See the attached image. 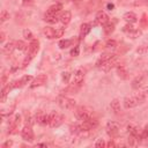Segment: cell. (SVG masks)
Masks as SVG:
<instances>
[{
	"label": "cell",
	"mask_w": 148,
	"mask_h": 148,
	"mask_svg": "<svg viewBox=\"0 0 148 148\" xmlns=\"http://www.w3.org/2000/svg\"><path fill=\"white\" fill-rule=\"evenodd\" d=\"M123 18L127 22V23H135L136 21H138V16L134 14V13H132V12H127V13H125L124 14V16H123Z\"/></svg>",
	"instance_id": "obj_16"
},
{
	"label": "cell",
	"mask_w": 148,
	"mask_h": 148,
	"mask_svg": "<svg viewBox=\"0 0 148 148\" xmlns=\"http://www.w3.org/2000/svg\"><path fill=\"white\" fill-rule=\"evenodd\" d=\"M123 31H124L125 34H127V36H130L131 38H136V37H139V36L141 35V30L134 29V28L131 25V23H127L126 25H124V27H123Z\"/></svg>",
	"instance_id": "obj_8"
},
{
	"label": "cell",
	"mask_w": 148,
	"mask_h": 148,
	"mask_svg": "<svg viewBox=\"0 0 148 148\" xmlns=\"http://www.w3.org/2000/svg\"><path fill=\"white\" fill-rule=\"evenodd\" d=\"M106 8H108L109 10H112V9L114 8V6H113V3H108V5H106Z\"/></svg>",
	"instance_id": "obj_43"
},
{
	"label": "cell",
	"mask_w": 148,
	"mask_h": 148,
	"mask_svg": "<svg viewBox=\"0 0 148 148\" xmlns=\"http://www.w3.org/2000/svg\"><path fill=\"white\" fill-rule=\"evenodd\" d=\"M90 29H91V25L89 23H83L80 28V38H83L84 36H87L89 34Z\"/></svg>",
	"instance_id": "obj_21"
},
{
	"label": "cell",
	"mask_w": 148,
	"mask_h": 148,
	"mask_svg": "<svg viewBox=\"0 0 148 148\" xmlns=\"http://www.w3.org/2000/svg\"><path fill=\"white\" fill-rule=\"evenodd\" d=\"M116 54H112V53H104V54H102L101 57H99V59L97 60V62H96V66L97 67H99L101 65H103L105 61H108L109 59H111L112 57H114Z\"/></svg>",
	"instance_id": "obj_19"
},
{
	"label": "cell",
	"mask_w": 148,
	"mask_h": 148,
	"mask_svg": "<svg viewBox=\"0 0 148 148\" xmlns=\"http://www.w3.org/2000/svg\"><path fill=\"white\" fill-rule=\"evenodd\" d=\"M147 51H148V46H147V45H145V44H143V45H141V46H139V47L136 49V52H138L139 54H145Z\"/></svg>",
	"instance_id": "obj_34"
},
{
	"label": "cell",
	"mask_w": 148,
	"mask_h": 148,
	"mask_svg": "<svg viewBox=\"0 0 148 148\" xmlns=\"http://www.w3.org/2000/svg\"><path fill=\"white\" fill-rule=\"evenodd\" d=\"M106 146H108V147H114V143H113V142H112V141L110 140V141H109V142L106 143Z\"/></svg>",
	"instance_id": "obj_44"
},
{
	"label": "cell",
	"mask_w": 148,
	"mask_h": 148,
	"mask_svg": "<svg viewBox=\"0 0 148 148\" xmlns=\"http://www.w3.org/2000/svg\"><path fill=\"white\" fill-rule=\"evenodd\" d=\"M64 32H65V29H64V28H58V29H56V38L61 37V36L64 35Z\"/></svg>",
	"instance_id": "obj_39"
},
{
	"label": "cell",
	"mask_w": 148,
	"mask_h": 148,
	"mask_svg": "<svg viewBox=\"0 0 148 148\" xmlns=\"http://www.w3.org/2000/svg\"><path fill=\"white\" fill-rule=\"evenodd\" d=\"M116 46H117V42H116V40H113V39H109V40L106 42V44H105V47H106L108 50L116 49Z\"/></svg>",
	"instance_id": "obj_32"
},
{
	"label": "cell",
	"mask_w": 148,
	"mask_h": 148,
	"mask_svg": "<svg viewBox=\"0 0 148 148\" xmlns=\"http://www.w3.org/2000/svg\"><path fill=\"white\" fill-rule=\"evenodd\" d=\"M13 145V142L10 141V140H8V141H6L3 145H2V148H8V147H10Z\"/></svg>",
	"instance_id": "obj_42"
},
{
	"label": "cell",
	"mask_w": 148,
	"mask_h": 148,
	"mask_svg": "<svg viewBox=\"0 0 148 148\" xmlns=\"http://www.w3.org/2000/svg\"><path fill=\"white\" fill-rule=\"evenodd\" d=\"M9 18V13L6 10V9H2L1 10V14H0V22L1 23H3L6 20H8Z\"/></svg>",
	"instance_id": "obj_31"
},
{
	"label": "cell",
	"mask_w": 148,
	"mask_h": 148,
	"mask_svg": "<svg viewBox=\"0 0 148 148\" xmlns=\"http://www.w3.org/2000/svg\"><path fill=\"white\" fill-rule=\"evenodd\" d=\"M95 22H96V24L104 25L105 23L109 22V16H108L106 13H104L103 10H99V12H97V14H96V16H95Z\"/></svg>",
	"instance_id": "obj_10"
},
{
	"label": "cell",
	"mask_w": 148,
	"mask_h": 148,
	"mask_svg": "<svg viewBox=\"0 0 148 148\" xmlns=\"http://www.w3.org/2000/svg\"><path fill=\"white\" fill-rule=\"evenodd\" d=\"M117 65H118V57L114 56V57H112L111 59H109L108 61H105L103 65H101L99 68L103 69L104 72H109L110 69H112V68L116 67Z\"/></svg>",
	"instance_id": "obj_9"
},
{
	"label": "cell",
	"mask_w": 148,
	"mask_h": 148,
	"mask_svg": "<svg viewBox=\"0 0 148 148\" xmlns=\"http://www.w3.org/2000/svg\"><path fill=\"white\" fill-rule=\"evenodd\" d=\"M141 103V101L139 99V97L136 95L134 96H128L124 99V106L125 109H132V108H135L138 106L139 104Z\"/></svg>",
	"instance_id": "obj_6"
},
{
	"label": "cell",
	"mask_w": 148,
	"mask_h": 148,
	"mask_svg": "<svg viewBox=\"0 0 148 148\" xmlns=\"http://www.w3.org/2000/svg\"><path fill=\"white\" fill-rule=\"evenodd\" d=\"M75 99L69 98V97H65V96H59L58 97V105L64 109V110H71L75 106Z\"/></svg>",
	"instance_id": "obj_3"
},
{
	"label": "cell",
	"mask_w": 148,
	"mask_h": 148,
	"mask_svg": "<svg viewBox=\"0 0 148 148\" xmlns=\"http://www.w3.org/2000/svg\"><path fill=\"white\" fill-rule=\"evenodd\" d=\"M44 20L46 22H49V23H56L58 21V16L54 15V14H51V13H47L46 12V14L44 15Z\"/></svg>",
	"instance_id": "obj_26"
},
{
	"label": "cell",
	"mask_w": 148,
	"mask_h": 148,
	"mask_svg": "<svg viewBox=\"0 0 148 148\" xmlns=\"http://www.w3.org/2000/svg\"><path fill=\"white\" fill-rule=\"evenodd\" d=\"M35 120L36 123H38L39 125H49V114H46L43 111H39L36 113L35 116Z\"/></svg>",
	"instance_id": "obj_11"
},
{
	"label": "cell",
	"mask_w": 148,
	"mask_h": 148,
	"mask_svg": "<svg viewBox=\"0 0 148 148\" xmlns=\"http://www.w3.org/2000/svg\"><path fill=\"white\" fill-rule=\"evenodd\" d=\"M20 123H21V117L17 114V116H15V118L12 120V123H10V125H9V133H14L15 132V130L18 127V125H20Z\"/></svg>",
	"instance_id": "obj_17"
},
{
	"label": "cell",
	"mask_w": 148,
	"mask_h": 148,
	"mask_svg": "<svg viewBox=\"0 0 148 148\" xmlns=\"http://www.w3.org/2000/svg\"><path fill=\"white\" fill-rule=\"evenodd\" d=\"M43 32H44V35H45L49 39L56 38V29H53V28H51V27H45V28L43 29Z\"/></svg>",
	"instance_id": "obj_22"
},
{
	"label": "cell",
	"mask_w": 148,
	"mask_h": 148,
	"mask_svg": "<svg viewBox=\"0 0 148 148\" xmlns=\"http://www.w3.org/2000/svg\"><path fill=\"white\" fill-rule=\"evenodd\" d=\"M10 89V87H9V84L7 86V87H3L2 88V91H1V102H5V99H6V97H7V94H8V90Z\"/></svg>",
	"instance_id": "obj_33"
},
{
	"label": "cell",
	"mask_w": 148,
	"mask_h": 148,
	"mask_svg": "<svg viewBox=\"0 0 148 148\" xmlns=\"http://www.w3.org/2000/svg\"><path fill=\"white\" fill-rule=\"evenodd\" d=\"M3 39H5V34H3V32H1V43L3 42Z\"/></svg>",
	"instance_id": "obj_45"
},
{
	"label": "cell",
	"mask_w": 148,
	"mask_h": 148,
	"mask_svg": "<svg viewBox=\"0 0 148 148\" xmlns=\"http://www.w3.org/2000/svg\"><path fill=\"white\" fill-rule=\"evenodd\" d=\"M110 108H111V110H112L114 113H119V112H120V102H119L117 98L112 99L111 103H110Z\"/></svg>",
	"instance_id": "obj_23"
},
{
	"label": "cell",
	"mask_w": 148,
	"mask_h": 148,
	"mask_svg": "<svg viewBox=\"0 0 148 148\" xmlns=\"http://www.w3.org/2000/svg\"><path fill=\"white\" fill-rule=\"evenodd\" d=\"M145 74H139L133 81H132V88H134V89H138L139 87H141V84L143 83V81H145Z\"/></svg>",
	"instance_id": "obj_15"
},
{
	"label": "cell",
	"mask_w": 148,
	"mask_h": 148,
	"mask_svg": "<svg viewBox=\"0 0 148 148\" xmlns=\"http://www.w3.org/2000/svg\"><path fill=\"white\" fill-rule=\"evenodd\" d=\"M64 121V116L59 112L51 111L49 113V126L50 127H58Z\"/></svg>",
	"instance_id": "obj_2"
},
{
	"label": "cell",
	"mask_w": 148,
	"mask_h": 148,
	"mask_svg": "<svg viewBox=\"0 0 148 148\" xmlns=\"http://www.w3.org/2000/svg\"><path fill=\"white\" fill-rule=\"evenodd\" d=\"M37 146H38V147H46V145H45V143H38Z\"/></svg>",
	"instance_id": "obj_46"
},
{
	"label": "cell",
	"mask_w": 148,
	"mask_h": 148,
	"mask_svg": "<svg viewBox=\"0 0 148 148\" xmlns=\"http://www.w3.org/2000/svg\"><path fill=\"white\" fill-rule=\"evenodd\" d=\"M105 146H106V143L104 142L103 139H98V140L96 141V143H95V147H97V148H103V147H105Z\"/></svg>",
	"instance_id": "obj_37"
},
{
	"label": "cell",
	"mask_w": 148,
	"mask_h": 148,
	"mask_svg": "<svg viewBox=\"0 0 148 148\" xmlns=\"http://www.w3.org/2000/svg\"><path fill=\"white\" fill-rule=\"evenodd\" d=\"M14 49H15V43H14V42H9V43H7V44L3 46V52H5L6 54H10Z\"/></svg>",
	"instance_id": "obj_27"
},
{
	"label": "cell",
	"mask_w": 148,
	"mask_h": 148,
	"mask_svg": "<svg viewBox=\"0 0 148 148\" xmlns=\"http://www.w3.org/2000/svg\"><path fill=\"white\" fill-rule=\"evenodd\" d=\"M15 49H17V50H20V51H24V50L27 49V45H25V43L22 42V40H16V42H15Z\"/></svg>",
	"instance_id": "obj_30"
},
{
	"label": "cell",
	"mask_w": 148,
	"mask_h": 148,
	"mask_svg": "<svg viewBox=\"0 0 148 148\" xmlns=\"http://www.w3.org/2000/svg\"><path fill=\"white\" fill-rule=\"evenodd\" d=\"M84 74H86V71L83 68H77L75 72H74V83L75 84H81V82L83 81L84 79Z\"/></svg>",
	"instance_id": "obj_13"
},
{
	"label": "cell",
	"mask_w": 148,
	"mask_h": 148,
	"mask_svg": "<svg viewBox=\"0 0 148 148\" xmlns=\"http://www.w3.org/2000/svg\"><path fill=\"white\" fill-rule=\"evenodd\" d=\"M75 116L77 117V119L84 121V120H87V119L92 117V112H91L90 109H88L86 106H79L75 110Z\"/></svg>",
	"instance_id": "obj_4"
},
{
	"label": "cell",
	"mask_w": 148,
	"mask_h": 148,
	"mask_svg": "<svg viewBox=\"0 0 148 148\" xmlns=\"http://www.w3.org/2000/svg\"><path fill=\"white\" fill-rule=\"evenodd\" d=\"M61 9H62V5H61V3H54V5H52V6L47 9V13H51V14L57 15L58 13H60Z\"/></svg>",
	"instance_id": "obj_24"
},
{
	"label": "cell",
	"mask_w": 148,
	"mask_h": 148,
	"mask_svg": "<svg viewBox=\"0 0 148 148\" xmlns=\"http://www.w3.org/2000/svg\"><path fill=\"white\" fill-rule=\"evenodd\" d=\"M21 135H22L23 140H25V141H32V139H34V132H32V130L29 125H25L22 128Z\"/></svg>",
	"instance_id": "obj_12"
},
{
	"label": "cell",
	"mask_w": 148,
	"mask_h": 148,
	"mask_svg": "<svg viewBox=\"0 0 148 148\" xmlns=\"http://www.w3.org/2000/svg\"><path fill=\"white\" fill-rule=\"evenodd\" d=\"M72 39H61L60 42H59V47L60 49H66V47H68L71 44H72Z\"/></svg>",
	"instance_id": "obj_29"
},
{
	"label": "cell",
	"mask_w": 148,
	"mask_h": 148,
	"mask_svg": "<svg viewBox=\"0 0 148 148\" xmlns=\"http://www.w3.org/2000/svg\"><path fill=\"white\" fill-rule=\"evenodd\" d=\"M141 136H142V139H148V125L143 128V131L141 133Z\"/></svg>",
	"instance_id": "obj_41"
},
{
	"label": "cell",
	"mask_w": 148,
	"mask_h": 148,
	"mask_svg": "<svg viewBox=\"0 0 148 148\" xmlns=\"http://www.w3.org/2000/svg\"><path fill=\"white\" fill-rule=\"evenodd\" d=\"M31 80H32V76H31V75H24V76L21 79V81H22V84H23V86H24V84H27V83H29Z\"/></svg>",
	"instance_id": "obj_36"
},
{
	"label": "cell",
	"mask_w": 148,
	"mask_h": 148,
	"mask_svg": "<svg viewBox=\"0 0 148 148\" xmlns=\"http://www.w3.org/2000/svg\"><path fill=\"white\" fill-rule=\"evenodd\" d=\"M136 96L139 97V99L141 101V103H142L145 99H147V98H148V86L145 87V88H142V89L136 94Z\"/></svg>",
	"instance_id": "obj_25"
},
{
	"label": "cell",
	"mask_w": 148,
	"mask_h": 148,
	"mask_svg": "<svg viewBox=\"0 0 148 148\" xmlns=\"http://www.w3.org/2000/svg\"><path fill=\"white\" fill-rule=\"evenodd\" d=\"M61 79H62V81H64L65 83H67L68 80H69V73H68V72H64L62 75H61Z\"/></svg>",
	"instance_id": "obj_40"
},
{
	"label": "cell",
	"mask_w": 148,
	"mask_h": 148,
	"mask_svg": "<svg viewBox=\"0 0 148 148\" xmlns=\"http://www.w3.org/2000/svg\"><path fill=\"white\" fill-rule=\"evenodd\" d=\"M105 130H106V133H108L111 138H114V136H117L118 133H119V124L116 123V121H111V120H110V121L106 123Z\"/></svg>",
	"instance_id": "obj_5"
},
{
	"label": "cell",
	"mask_w": 148,
	"mask_h": 148,
	"mask_svg": "<svg viewBox=\"0 0 148 148\" xmlns=\"http://www.w3.org/2000/svg\"><path fill=\"white\" fill-rule=\"evenodd\" d=\"M113 30H114V25H113V23L108 22V23L104 24V32H105V34L109 35V34H111Z\"/></svg>",
	"instance_id": "obj_28"
},
{
	"label": "cell",
	"mask_w": 148,
	"mask_h": 148,
	"mask_svg": "<svg viewBox=\"0 0 148 148\" xmlns=\"http://www.w3.org/2000/svg\"><path fill=\"white\" fill-rule=\"evenodd\" d=\"M80 54V47L79 46H74V49L71 51V56L72 57H77Z\"/></svg>",
	"instance_id": "obj_38"
},
{
	"label": "cell",
	"mask_w": 148,
	"mask_h": 148,
	"mask_svg": "<svg viewBox=\"0 0 148 148\" xmlns=\"http://www.w3.org/2000/svg\"><path fill=\"white\" fill-rule=\"evenodd\" d=\"M117 73H118V75H119L121 79H126V77H127V74H128L126 66H125V65H120V64L117 65Z\"/></svg>",
	"instance_id": "obj_20"
},
{
	"label": "cell",
	"mask_w": 148,
	"mask_h": 148,
	"mask_svg": "<svg viewBox=\"0 0 148 148\" xmlns=\"http://www.w3.org/2000/svg\"><path fill=\"white\" fill-rule=\"evenodd\" d=\"M71 18H72V14H71V12H68V10H65V12L61 13V15L59 16V21H60L62 24H68L69 21H71Z\"/></svg>",
	"instance_id": "obj_18"
},
{
	"label": "cell",
	"mask_w": 148,
	"mask_h": 148,
	"mask_svg": "<svg viewBox=\"0 0 148 148\" xmlns=\"http://www.w3.org/2000/svg\"><path fill=\"white\" fill-rule=\"evenodd\" d=\"M97 125H98V121L95 119V118H89V119H87V120H84L81 125H80V128H81V131L83 132V131H90V130H92V128H95V127H97Z\"/></svg>",
	"instance_id": "obj_7"
},
{
	"label": "cell",
	"mask_w": 148,
	"mask_h": 148,
	"mask_svg": "<svg viewBox=\"0 0 148 148\" xmlns=\"http://www.w3.org/2000/svg\"><path fill=\"white\" fill-rule=\"evenodd\" d=\"M23 37H24L25 39H32V34H31V31H30L29 29H24V30H23Z\"/></svg>",
	"instance_id": "obj_35"
},
{
	"label": "cell",
	"mask_w": 148,
	"mask_h": 148,
	"mask_svg": "<svg viewBox=\"0 0 148 148\" xmlns=\"http://www.w3.org/2000/svg\"><path fill=\"white\" fill-rule=\"evenodd\" d=\"M46 80H47V76H46V74H40V75H38L34 81H32V83L30 84V87L31 88H36V87H40V86H43L45 82H46Z\"/></svg>",
	"instance_id": "obj_14"
},
{
	"label": "cell",
	"mask_w": 148,
	"mask_h": 148,
	"mask_svg": "<svg viewBox=\"0 0 148 148\" xmlns=\"http://www.w3.org/2000/svg\"><path fill=\"white\" fill-rule=\"evenodd\" d=\"M38 50H39V42H38V39H34L32 38L30 44H29V46H28V56L25 57V59L22 62V68H25L28 66V64L31 61V59L37 54Z\"/></svg>",
	"instance_id": "obj_1"
}]
</instances>
